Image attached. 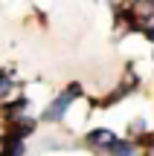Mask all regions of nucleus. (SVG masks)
Returning <instances> with one entry per match:
<instances>
[{"label":"nucleus","mask_w":154,"mask_h":156,"mask_svg":"<svg viewBox=\"0 0 154 156\" xmlns=\"http://www.w3.org/2000/svg\"><path fill=\"white\" fill-rule=\"evenodd\" d=\"M67 93L73 95V98H79V95H81V84H76V81H73V84L67 87Z\"/></svg>","instance_id":"obj_9"},{"label":"nucleus","mask_w":154,"mask_h":156,"mask_svg":"<svg viewBox=\"0 0 154 156\" xmlns=\"http://www.w3.org/2000/svg\"><path fill=\"white\" fill-rule=\"evenodd\" d=\"M26 107H29V98H23V95H21V98H15L12 104H6V107H3V116H6V119H12V122H17V116H21Z\"/></svg>","instance_id":"obj_5"},{"label":"nucleus","mask_w":154,"mask_h":156,"mask_svg":"<svg viewBox=\"0 0 154 156\" xmlns=\"http://www.w3.org/2000/svg\"><path fill=\"white\" fill-rule=\"evenodd\" d=\"M29 133H35V122L32 119H17V122H12V127L6 130V136H12V139H26Z\"/></svg>","instance_id":"obj_3"},{"label":"nucleus","mask_w":154,"mask_h":156,"mask_svg":"<svg viewBox=\"0 0 154 156\" xmlns=\"http://www.w3.org/2000/svg\"><path fill=\"white\" fill-rule=\"evenodd\" d=\"M26 147H23L21 139H12V136H3V147H0V156H23Z\"/></svg>","instance_id":"obj_4"},{"label":"nucleus","mask_w":154,"mask_h":156,"mask_svg":"<svg viewBox=\"0 0 154 156\" xmlns=\"http://www.w3.org/2000/svg\"><path fill=\"white\" fill-rule=\"evenodd\" d=\"M111 156H140V151H137L134 142H116L111 147Z\"/></svg>","instance_id":"obj_6"},{"label":"nucleus","mask_w":154,"mask_h":156,"mask_svg":"<svg viewBox=\"0 0 154 156\" xmlns=\"http://www.w3.org/2000/svg\"><path fill=\"white\" fill-rule=\"evenodd\" d=\"M12 87H15V81H12L9 75H3V73H0V95H6Z\"/></svg>","instance_id":"obj_8"},{"label":"nucleus","mask_w":154,"mask_h":156,"mask_svg":"<svg viewBox=\"0 0 154 156\" xmlns=\"http://www.w3.org/2000/svg\"><path fill=\"white\" fill-rule=\"evenodd\" d=\"M145 38H148V41H151V44H154V23H151V26H148V29H145Z\"/></svg>","instance_id":"obj_10"},{"label":"nucleus","mask_w":154,"mask_h":156,"mask_svg":"<svg viewBox=\"0 0 154 156\" xmlns=\"http://www.w3.org/2000/svg\"><path fill=\"white\" fill-rule=\"evenodd\" d=\"M128 136H148V124H145V119H134L131 127H128Z\"/></svg>","instance_id":"obj_7"},{"label":"nucleus","mask_w":154,"mask_h":156,"mask_svg":"<svg viewBox=\"0 0 154 156\" xmlns=\"http://www.w3.org/2000/svg\"><path fill=\"white\" fill-rule=\"evenodd\" d=\"M116 136L111 133V130H105V127H96V130H90V133L85 136V145L87 147H93V151H108L111 153V147L116 145Z\"/></svg>","instance_id":"obj_1"},{"label":"nucleus","mask_w":154,"mask_h":156,"mask_svg":"<svg viewBox=\"0 0 154 156\" xmlns=\"http://www.w3.org/2000/svg\"><path fill=\"white\" fill-rule=\"evenodd\" d=\"M70 104H73V95H70L67 90H64V93L58 95V98H52V101H50V107L44 110V119H47V122H61V119L67 116Z\"/></svg>","instance_id":"obj_2"}]
</instances>
